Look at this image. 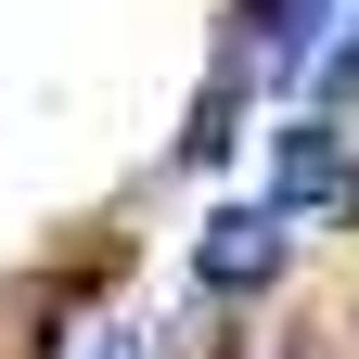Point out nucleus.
Segmentation results:
<instances>
[{
  "label": "nucleus",
  "instance_id": "1",
  "mask_svg": "<svg viewBox=\"0 0 359 359\" xmlns=\"http://www.w3.org/2000/svg\"><path fill=\"white\" fill-rule=\"evenodd\" d=\"M193 269H205V295H257L269 269H283V205H231V218L193 244Z\"/></svg>",
  "mask_w": 359,
  "mask_h": 359
}]
</instances>
